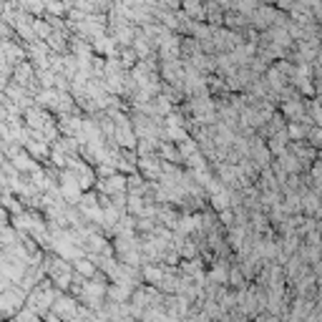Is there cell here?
Returning a JSON list of instances; mask_svg holds the SVG:
<instances>
[{"mask_svg":"<svg viewBox=\"0 0 322 322\" xmlns=\"http://www.w3.org/2000/svg\"><path fill=\"white\" fill-rule=\"evenodd\" d=\"M287 136H292V138H302V136H307V128H304V126H299V123H292V126H289V131H287Z\"/></svg>","mask_w":322,"mask_h":322,"instance_id":"obj_1","label":"cell"},{"mask_svg":"<svg viewBox=\"0 0 322 322\" xmlns=\"http://www.w3.org/2000/svg\"><path fill=\"white\" fill-rule=\"evenodd\" d=\"M307 136L312 138V143H314V146H322V128H317V131H307Z\"/></svg>","mask_w":322,"mask_h":322,"instance_id":"obj_2","label":"cell"}]
</instances>
